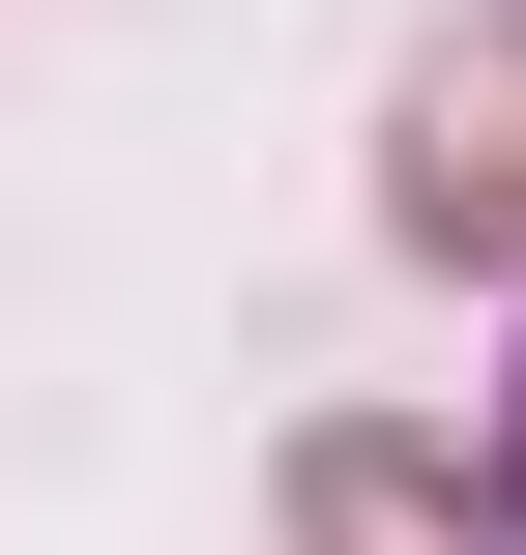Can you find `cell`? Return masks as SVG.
<instances>
[{"label":"cell","mask_w":526,"mask_h":555,"mask_svg":"<svg viewBox=\"0 0 526 555\" xmlns=\"http://www.w3.org/2000/svg\"><path fill=\"white\" fill-rule=\"evenodd\" d=\"M381 234H410V263H526V0L410 59V117H381Z\"/></svg>","instance_id":"cell-1"},{"label":"cell","mask_w":526,"mask_h":555,"mask_svg":"<svg viewBox=\"0 0 526 555\" xmlns=\"http://www.w3.org/2000/svg\"><path fill=\"white\" fill-rule=\"evenodd\" d=\"M293 555H498V468L410 439V410H322L293 439Z\"/></svg>","instance_id":"cell-2"},{"label":"cell","mask_w":526,"mask_h":555,"mask_svg":"<svg viewBox=\"0 0 526 555\" xmlns=\"http://www.w3.org/2000/svg\"><path fill=\"white\" fill-rule=\"evenodd\" d=\"M498 555H526V380H498Z\"/></svg>","instance_id":"cell-3"}]
</instances>
